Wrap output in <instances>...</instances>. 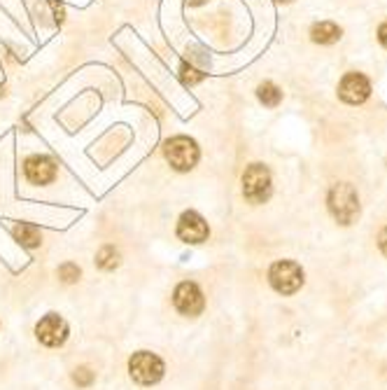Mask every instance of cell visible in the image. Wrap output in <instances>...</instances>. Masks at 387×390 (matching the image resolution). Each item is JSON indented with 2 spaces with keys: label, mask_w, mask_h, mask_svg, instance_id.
<instances>
[{
  "label": "cell",
  "mask_w": 387,
  "mask_h": 390,
  "mask_svg": "<svg viewBox=\"0 0 387 390\" xmlns=\"http://www.w3.org/2000/svg\"><path fill=\"white\" fill-rule=\"evenodd\" d=\"M327 206H329V213L334 215V220L343 227L357 222L359 211H361L359 208V194L350 182H336V185L329 189Z\"/></svg>",
  "instance_id": "cell-1"
},
{
  "label": "cell",
  "mask_w": 387,
  "mask_h": 390,
  "mask_svg": "<svg viewBox=\"0 0 387 390\" xmlns=\"http://www.w3.org/2000/svg\"><path fill=\"white\" fill-rule=\"evenodd\" d=\"M269 283L280 294H294L303 285V269L292 260L273 262L269 269Z\"/></svg>",
  "instance_id": "cell-2"
},
{
  "label": "cell",
  "mask_w": 387,
  "mask_h": 390,
  "mask_svg": "<svg viewBox=\"0 0 387 390\" xmlns=\"http://www.w3.org/2000/svg\"><path fill=\"white\" fill-rule=\"evenodd\" d=\"M164 155L168 159V164L180 173L191 171L194 166L198 164V157H201L198 145L189 136H173L171 140H166Z\"/></svg>",
  "instance_id": "cell-3"
},
{
  "label": "cell",
  "mask_w": 387,
  "mask_h": 390,
  "mask_svg": "<svg viewBox=\"0 0 387 390\" xmlns=\"http://www.w3.org/2000/svg\"><path fill=\"white\" fill-rule=\"evenodd\" d=\"M128 374L138 386H155L164 377V362L159 355L150 351L133 353V357L128 360Z\"/></svg>",
  "instance_id": "cell-4"
},
{
  "label": "cell",
  "mask_w": 387,
  "mask_h": 390,
  "mask_svg": "<svg viewBox=\"0 0 387 390\" xmlns=\"http://www.w3.org/2000/svg\"><path fill=\"white\" fill-rule=\"evenodd\" d=\"M271 171L264 164H249L243 173V196L249 204H264L271 196Z\"/></svg>",
  "instance_id": "cell-5"
},
{
  "label": "cell",
  "mask_w": 387,
  "mask_h": 390,
  "mask_svg": "<svg viewBox=\"0 0 387 390\" xmlns=\"http://www.w3.org/2000/svg\"><path fill=\"white\" fill-rule=\"evenodd\" d=\"M173 304L182 316L194 318L206 308V299H203V292H201L196 283L184 281V283L177 285L175 292H173Z\"/></svg>",
  "instance_id": "cell-6"
},
{
  "label": "cell",
  "mask_w": 387,
  "mask_h": 390,
  "mask_svg": "<svg viewBox=\"0 0 387 390\" xmlns=\"http://www.w3.org/2000/svg\"><path fill=\"white\" fill-rule=\"evenodd\" d=\"M68 323L63 321L61 316H56V313H47L43 321L38 323V328H35V337L40 344H45V346H50V348H56V346H63L66 344V339H68Z\"/></svg>",
  "instance_id": "cell-7"
},
{
  "label": "cell",
  "mask_w": 387,
  "mask_h": 390,
  "mask_svg": "<svg viewBox=\"0 0 387 390\" xmlns=\"http://www.w3.org/2000/svg\"><path fill=\"white\" fill-rule=\"evenodd\" d=\"M338 96L341 101L350 103V106H359L371 96V82L361 73H348L343 75L341 84H338Z\"/></svg>",
  "instance_id": "cell-8"
},
{
  "label": "cell",
  "mask_w": 387,
  "mask_h": 390,
  "mask_svg": "<svg viewBox=\"0 0 387 390\" xmlns=\"http://www.w3.org/2000/svg\"><path fill=\"white\" fill-rule=\"evenodd\" d=\"M208 225L196 211H184L177 222V238L184 243H203L208 238Z\"/></svg>",
  "instance_id": "cell-9"
},
{
  "label": "cell",
  "mask_w": 387,
  "mask_h": 390,
  "mask_svg": "<svg viewBox=\"0 0 387 390\" xmlns=\"http://www.w3.org/2000/svg\"><path fill=\"white\" fill-rule=\"evenodd\" d=\"M23 173H26V180L33 182V185H50L56 178V164L47 155H33L23 162Z\"/></svg>",
  "instance_id": "cell-10"
},
{
  "label": "cell",
  "mask_w": 387,
  "mask_h": 390,
  "mask_svg": "<svg viewBox=\"0 0 387 390\" xmlns=\"http://www.w3.org/2000/svg\"><path fill=\"white\" fill-rule=\"evenodd\" d=\"M310 38L318 45H334L341 38V26H336L334 21H320L310 28Z\"/></svg>",
  "instance_id": "cell-11"
},
{
  "label": "cell",
  "mask_w": 387,
  "mask_h": 390,
  "mask_svg": "<svg viewBox=\"0 0 387 390\" xmlns=\"http://www.w3.org/2000/svg\"><path fill=\"white\" fill-rule=\"evenodd\" d=\"M257 99H259L266 108H276L282 101V91L273 82H262L257 87Z\"/></svg>",
  "instance_id": "cell-12"
},
{
  "label": "cell",
  "mask_w": 387,
  "mask_h": 390,
  "mask_svg": "<svg viewBox=\"0 0 387 390\" xmlns=\"http://www.w3.org/2000/svg\"><path fill=\"white\" fill-rule=\"evenodd\" d=\"M14 236H17L21 245H26V248H38V245L43 243V236H40L38 227L33 225H17L14 227Z\"/></svg>",
  "instance_id": "cell-13"
},
{
  "label": "cell",
  "mask_w": 387,
  "mask_h": 390,
  "mask_svg": "<svg viewBox=\"0 0 387 390\" xmlns=\"http://www.w3.org/2000/svg\"><path fill=\"white\" fill-rule=\"evenodd\" d=\"M96 264L103 272H115L119 267V252L115 250V245H106V248H101L99 255H96Z\"/></svg>",
  "instance_id": "cell-14"
},
{
  "label": "cell",
  "mask_w": 387,
  "mask_h": 390,
  "mask_svg": "<svg viewBox=\"0 0 387 390\" xmlns=\"http://www.w3.org/2000/svg\"><path fill=\"white\" fill-rule=\"evenodd\" d=\"M180 77H182V82L187 84V87H194V84H198L201 79L206 77V73L201 68H194L189 66V63H182V68H180Z\"/></svg>",
  "instance_id": "cell-15"
},
{
  "label": "cell",
  "mask_w": 387,
  "mask_h": 390,
  "mask_svg": "<svg viewBox=\"0 0 387 390\" xmlns=\"http://www.w3.org/2000/svg\"><path fill=\"white\" fill-rule=\"evenodd\" d=\"M79 276H82V272H79V267L72 264V262H66V264L59 267V278L63 283H75L79 281Z\"/></svg>",
  "instance_id": "cell-16"
},
{
  "label": "cell",
  "mask_w": 387,
  "mask_h": 390,
  "mask_svg": "<svg viewBox=\"0 0 387 390\" xmlns=\"http://www.w3.org/2000/svg\"><path fill=\"white\" fill-rule=\"evenodd\" d=\"M72 381H75L79 388H89L94 384V372L89 367H77L75 372H72Z\"/></svg>",
  "instance_id": "cell-17"
},
{
  "label": "cell",
  "mask_w": 387,
  "mask_h": 390,
  "mask_svg": "<svg viewBox=\"0 0 387 390\" xmlns=\"http://www.w3.org/2000/svg\"><path fill=\"white\" fill-rule=\"evenodd\" d=\"M378 248H381V252L387 257V227H383L381 234H378Z\"/></svg>",
  "instance_id": "cell-18"
},
{
  "label": "cell",
  "mask_w": 387,
  "mask_h": 390,
  "mask_svg": "<svg viewBox=\"0 0 387 390\" xmlns=\"http://www.w3.org/2000/svg\"><path fill=\"white\" fill-rule=\"evenodd\" d=\"M378 40H381L383 47H387V21H383L381 28H378Z\"/></svg>",
  "instance_id": "cell-19"
},
{
  "label": "cell",
  "mask_w": 387,
  "mask_h": 390,
  "mask_svg": "<svg viewBox=\"0 0 387 390\" xmlns=\"http://www.w3.org/2000/svg\"><path fill=\"white\" fill-rule=\"evenodd\" d=\"M187 3H189L191 7H198V5H206L208 0H187Z\"/></svg>",
  "instance_id": "cell-20"
},
{
  "label": "cell",
  "mask_w": 387,
  "mask_h": 390,
  "mask_svg": "<svg viewBox=\"0 0 387 390\" xmlns=\"http://www.w3.org/2000/svg\"><path fill=\"white\" fill-rule=\"evenodd\" d=\"M278 3H292V0H278Z\"/></svg>",
  "instance_id": "cell-21"
}]
</instances>
